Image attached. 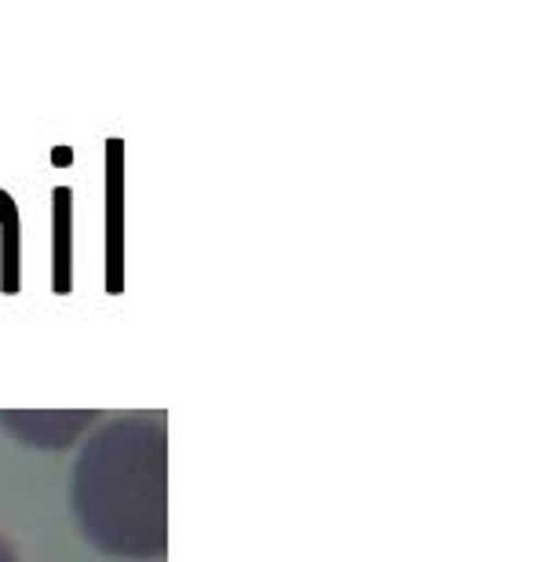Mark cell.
<instances>
[{
	"mask_svg": "<svg viewBox=\"0 0 533 562\" xmlns=\"http://www.w3.org/2000/svg\"><path fill=\"white\" fill-rule=\"evenodd\" d=\"M0 292H19V205L8 190H0Z\"/></svg>",
	"mask_w": 533,
	"mask_h": 562,
	"instance_id": "obj_3",
	"label": "cell"
},
{
	"mask_svg": "<svg viewBox=\"0 0 533 562\" xmlns=\"http://www.w3.org/2000/svg\"><path fill=\"white\" fill-rule=\"evenodd\" d=\"M55 249H52V289L55 296H70L74 292V190L70 187H55Z\"/></svg>",
	"mask_w": 533,
	"mask_h": 562,
	"instance_id": "obj_1",
	"label": "cell"
},
{
	"mask_svg": "<svg viewBox=\"0 0 533 562\" xmlns=\"http://www.w3.org/2000/svg\"><path fill=\"white\" fill-rule=\"evenodd\" d=\"M107 168H110V179H107V220H110V267H107V289L110 296L121 292V139H110L107 143Z\"/></svg>",
	"mask_w": 533,
	"mask_h": 562,
	"instance_id": "obj_2",
	"label": "cell"
}]
</instances>
